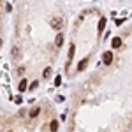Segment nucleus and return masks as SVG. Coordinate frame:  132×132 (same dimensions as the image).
Masks as SVG:
<instances>
[{
    "instance_id": "2",
    "label": "nucleus",
    "mask_w": 132,
    "mask_h": 132,
    "mask_svg": "<svg viewBox=\"0 0 132 132\" xmlns=\"http://www.w3.org/2000/svg\"><path fill=\"white\" fill-rule=\"evenodd\" d=\"M62 25H63V23H62V20H58V18L51 20V27H53L55 30H60V28H62Z\"/></svg>"
},
{
    "instance_id": "4",
    "label": "nucleus",
    "mask_w": 132,
    "mask_h": 132,
    "mask_svg": "<svg viewBox=\"0 0 132 132\" xmlns=\"http://www.w3.org/2000/svg\"><path fill=\"white\" fill-rule=\"evenodd\" d=\"M111 44H113V48H120V46H122V39H120V37H114L111 41Z\"/></svg>"
},
{
    "instance_id": "7",
    "label": "nucleus",
    "mask_w": 132,
    "mask_h": 132,
    "mask_svg": "<svg viewBox=\"0 0 132 132\" xmlns=\"http://www.w3.org/2000/svg\"><path fill=\"white\" fill-rule=\"evenodd\" d=\"M86 62H88V60H86V58H83V60L79 62V65H78V69H79V71H83V69L86 67Z\"/></svg>"
},
{
    "instance_id": "12",
    "label": "nucleus",
    "mask_w": 132,
    "mask_h": 132,
    "mask_svg": "<svg viewBox=\"0 0 132 132\" xmlns=\"http://www.w3.org/2000/svg\"><path fill=\"white\" fill-rule=\"evenodd\" d=\"M50 74H51V69H50V67H48V69H44V72H42V76H44V78H48Z\"/></svg>"
},
{
    "instance_id": "11",
    "label": "nucleus",
    "mask_w": 132,
    "mask_h": 132,
    "mask_svg": "<svg viewBox=\"0 0 132 132\" xmlns=\"http://www.w3.org/2000/svg\"><path fill=\"white\" fill-rule=\"evenodd\" d=\"M55 85H56V86L62 85V76H56V78H55Z\"/></svg>"
},
{
    "instance_id": "1",
    "label": "nucleus",
    "mask_w": 132,
    "mask_h": 132,
    "mask_svg": "<svg viewBox=\"0 0 132 132\" xmlns=\"http://www.w3.org/2000/svg\"><path fill=\"white\" fill-rule=\"evenodd\" d=\"M102 62H104V65H111V62H113V53L111 51H104Z\"/></svg>"
},
{
    "instance_id": "8",
    "label": "nucleus",
    "mask_w": 132,
    "mask_h": 132,
    "mask_svg": "<svg viewBox=\"0 0 132 132\" xmlns=\"http://www.w3.org/2000/svg\"><path fill=\"white\" fill-rule=\"evenodd\" d=\"M104 28H106V20L102 18V20L99 21V32H102V30H104Z\"/></svg>"
},
{
    "instance_id": "10",
    "label": "nucleus",
    "mask_w": 132,
    "mask_h": 132,
    "mask_svg": "<svg viewBox=\"0 0 132 132\" xmlns=\"http://www.w3.org/2000/svg\"><path fill=\"white\" fill-rule=\"evenodd\" d=\"M74 51H76V48H74V44H71V50H69V60L74 56Z\"/></svg>"
},
{
    "instance_id": "9",
    "label": "nucleus",
    "mask_w": 132,
    "mask_h": 132,
    "mask_svg": "<svg viewBox=\"0 0 132 132\" xmlns=\"http://www.w3.org/2000/svg\"><path fill=\"white\" fill-rule=\"evenodd\" d=\"M39 111H41L39 108H35V109H32V111H30V118H35V116L39 114Z\"/></svg>"
},
{
    "instance_id": "5",
    "label": "nucleus",
    "mask_w": 132,
    "mask_h": 132,
    "mask_svg": "<svg viewBox=\"0 0 132 132\" xmlns=\"http://www.w3.org/2000/svg\"><path fill=\"white\" fill-rule=\"evenodd\" d=\"M27 86H28L27 79H21V81H20V92H25V90H27Z\"/></svg>"
},
{
    "instance_id": "6",
    "label": "nucleus",
    "mask_w": 132,
    "mask_h": 132,
    "mask_svg": "<svg viewBox=\"0 0 132 132\" xmlns=\"http://www.w3.org/2000/svg\"><path fill=\"white\" fill-rule=\"evenodd\" d=\"M55 44H56V46H62V44H63V35H62V34H58V35H56Z\"/></svg>"
},
{
    "instance_id": "3",
    "label": "nucleus",
    "mask_w": 132,
    "mask_h": 132,
    "mask_svg": "<svg viewBox=\"0 0 132 132\" xmlns=\"http://www.w3.org/2000/svg\"><path fill=\"white\" fill-rule=\"evenodd\" d=\"M50 130H51V132H56V130H58V120H51Z\"/></svg>"
}]
</instances>
